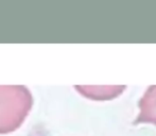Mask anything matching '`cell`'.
Listing matches in <instances>:
<instances>
[{
    "mask_svg": "<svg viewBox=\"0 0 156 136\" xmlns=\"http://www.w3.org/2000/svg\"><path fill=\"white\" fill-rule=\"evenodd\" d=\"M32 103L31 91L23 85H0V133L16 130Z\"/></svg>",
    "mask_w": 156,
    "mask_h": 136,
    "instance_id": "1",
    "label": "cell"
},
{
    "mask_svg": "<svg viewBox=\"0 0 156 136\" xmlns=\"http://www.w3.org/2000/svg\"><path fill=\"white\" fill-rule=\"evenodd\" d=\"M139 114L136 118V123L156 124V85H152L146 91L144 95L139 100Z\"/></svg>",
    "mask_w": 156,
    "mask_h": 136,
    "instance_id": "2",
    "label": "cell"
}]
</instances>
